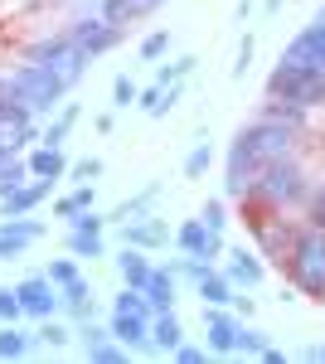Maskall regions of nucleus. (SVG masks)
I'll list each match as a JSON object with an SVG mask.
<instances>
[{
	"mask_svg": "<svg viewBox=\"0 0 325 364\" xmlns=\"http://www.w3.org/2000/svg\"><path fill=\"white\" fill-rule=\"evenodd\" d=\"M199 296H204V306H233L238 291H233L228 272H214V267H209V272L199 277Z\"/></svg>",
	"mask_w": 325,
	"mask_h": 364,
	"instance_id": "aec40b11",
	"label": "nucleus"
},
{
	"mask_svg": "<svg viewBox=\"0 0 325 364\" xmlns=\"http://www.w3.org/2000/svg\"><path fill=\"white\" fill-rule=\"evenodd\" d=\"M73 34V44H78L87 58H97V54H107V49H117V39H122V25H112L107 15H87V20H78V25L68 29Z\"/></svg>",
	"mask_w": 325,
	"mask_h": 364,
	"instance_id": "0eeeda50",
	"label": "nucleus"
},
{
	"mask_svg": "<svg viewBox=\"0 0 325 364\" xmlns=\"http://www.w3.org/2000/svg\"><path fill=\"white\" fill-rule=\"evenodd\" d=\"M25 306H20V291L15 287H0V321H20Z\"/></svg>",
	"mask_w": 325,
	"mask_h": 364,
	"instance_id": "79ce46f5",
	"label": "nucleus"
},
{
	"mask_svg": "<svg viewBox=\"0 0 325 364\" xmlns=\"http://www.w3.org/2000/svg\"><path fill=\"white\" fill-rule=\"evenodd\" d=\"M223 272H228V282H233V287H257L267 267H262V257H257V252L233 248V252H228V267H223Z\"/></svg>",
	"mask_w": 325,
	"mask_h": 364,
	"instance_id": "2eb2a0df",
	"label": "nucleus"
},
{
	"mask_svg": "<svg viewBox=\"0 0 325 364\" xmlns=\"http://www.w3.org/2000/svg\"><path fill=\"white\" fill-rule=\"evenodd\" d=\"M5 87L25 102L29 112H54V107H63V92H68V83L58 78L54 68H49V63H34V58L20 63V68L5 78Z\"/></svg>",
	"mask_w": 325,
	"mask_h": 364,
	"instance_id": "20e7f679",
	"label": "nucleus"
},
{
	"mask_svg": "<svg viewBox=\"0 0 325 364\" xmlns=\"http://www.w3.org/2000/svg\"><path fill=\"white\" fill-rule=\"evenodd\" d=\"M29 345H34L29 331H20L15 321H0V360H25Z\"/></svg>",
	"mask_w": 325,
	"mask_h": 364,
	"instance_id": "5701e85b",
	"label": "nucleus"
},
{
	"mask_svg": "<svg viewBox=\"0 0 325 364\" xmlns=\"http://www.w3.org/2000/svg\"><path fill=\"white\" fill-rule=\"evenodd\" d=\"M199 219H204V224L214 228V233H223V224H228V209H223V199H204Z\"/></svg>",
	"mask_w": 325,
	"mask_h": 364,
	"instance_id": "ea45409f",
	"label": "nucleus"
},
{
	"mask_svg": "<svg viewBox=\"0 0 325 364\" xmlns=\"http://www.w3.org/2000/svg\"><path fill=\"white\" fill-rule=\"evenodd\" d=\"M316 25H321V29H325V5H321V10H316Z\"/></svg>",
	"mask_w": 325,
	"mask_h": 364,
	"instance_id": "3c124183",
	"label": "nucleus"
},
{
	"mask_svg": "<svg viewBox=\"0 0 325 364\" xmlns=\"http://www.w3.org/2000/svg\"><path fill=\"white\" fill-rule=\"evenodd\" d=\"M282 58H292V63H306V68H321V73H325V29L311 20V25H306L297 39L287 44V54H282Z\"/></svg>",
	"mask_w": 325,
	"mask_h": 364,
	"instance_id": "9b49d317",
	"label": "nucleus"
},
{
	"mask_svg": "<svg viewBox=\"0 0 325 364\" xmlns=\"http://www.w3.org/2000/svg\"><path fill=\"white\" fill-rule=\"evenodd\" d=\"M5 228H15V233H20V238H29V243H34V238H44V224H39V219H29V214H10V219H5Z\"/></svg>",
	"mask_w": 325,
	"mask_h": 364,
	"instance_id": "4c0bfd02",
	"label": "nucleus"
},
{
	"mask_svg": "<svg viewBox=\"0 0 325 364\" xmlns=\"http://www.w3.org/2000/svg\"><path fill=\"white\" fill-rule=\"evenodd\" d=\"M306 360H311V364H325V345H306Z\"/></svg>",
	"mask_w": 325,
	"mask_h": 364,
	"instance_id": "09e8293b",
	"label": "nucleus"
},
{
	"mask_svg": "<svg viewBox=\"0 0 325 364\" xmlns=\"http://www.w3.org/2000/svg\"><path fill=\"white\" fill-rule=\"evenodd\" d=\"M112 311H136V316H156L146 301V287H122V296L112 301Z\"/></svg>",
	"mask_w": 325,
	"mask_h": 364,
	"instance_id": "2f4dec72",
	"label": "nucleus"
},
{
	"mask_svg": "<svg viewBox=\"0 0 325 364\" xmlns=\"http://www.w3.org/2000/svg\"><path fill=\"white\" fill-rule=\"evenodd\" d=\"M73 122H78V102H63V107H58V117L54 122H49V127H44V146H63V141H68V132H73Z\"/></svg>",
	"mask_w": 325,
	"mask_h": 364,
	"instance_id": "393cba45",
	"label": "nucleus"
},
{
	"mask_svg": "<svg viewBox=\"0 0 325 364\" xmlns=\"http://www.w3.org/2000/svg\"><path fill=\"white\" fill-rule=\"evenodd\" d=\"M175 243H180V252H190V257H204V262L223 257V233H214V228L204 224V219H185V224L175 228Z\"/></svg>",
	"mask_w": 325,
	"mask_h": 364,
	"instance_id": "6e6552de",
	"label": "nucleus"
},
{
	"mask_svg": "<svg viewBox=\"0 0 325 364\" xmlns=\"http://www.w3.org/2000/svg\"><path fill=\"white\" fill-rule=\"evenodd\" d=\"M15 291H20V306H25V316H34V321H49V316L63 306V301H58V287H54L49 277H25Z\"/></svg>",
	"mask_w": 325,
	"mask_h": 364,
	"instance_id": "9d476101",
	"label": "nucleus"
},
{
	"mask_svg": "<svg viewBox=\"0 0 325 364\" xmlns=\"http://www.w3.org/2000/svg\"><path fill=\"white\" fill-rule=\"evenodd\" d=\"M25 248H29V238H20L15 228L0 224V262H15V257H25Z\"/></svg>",
	"mask_w": 325,
	"mask_h": 364,
	"instance_id": "72a5a7b5",
	"label": "nucleus"
},
{
	"mask_svg": "<svg viewBox=\"0 0 325 364\" xmlns=\"http://www.w3.org/2000/svg\"><path fill=\"white\" fill-rule=\"evenodd\" d=\"M238 350H243V355H262V350H267V336H262L257 326H238Z\"/></svg>",
	"mask_w": 325,
	"mask_h": 364,
	"instance_id": "e433bc0d",
	"label": "nucleus"
},
{
	"mask_svg": "<svg viewBox=\"0 0 325 364\" xmlns=\"http://www.w3.org/2000/svg\"><path fill=\"white\" fill-rule=\"evenodd\" d=\"M301 228H287V219L282 224H267L262 233H257V243H262V252H272L277 262H287V252H292V243H297Z\"/></svg>",
	"mask_w": 325,
	"mask_h": 364,
	"instance_id": "4be33fe9",
	"label": "nucleus"
},
{
	"mask_svg": "<svg viewBox=\"0 0 325 364\" xmlns=\"http://www.w3.org/2000/svg\"><path fill=\"white\" fill-rule=\"evenodd\" d=\"M82 355H87V360H97V364H122V360H127V345H122L117 336H102V340H87V345H82Z\"/></svg>",
	"mask_w": 325,
	"mask_h": 364,
	"instance_id": "a878e982",
	"label": "nucleus"
},
{
	"mask_svg": "<svg viewBox=\"0 0 325 364\" xmlns=\"http://www.w3.org/2000/svg\"><path fill=\"white\" fill-rule=\"evenodd\" d=\"M49 195H54V180H39V175H34V180H25L20 190H10V195L0 199V214H5V219H10V214H29L34 204H44Z\"/></svg>",
	"mask_w": 325,
	"mask_h": 364,
	"instance_id": "f8f14e48",
	"label": "nucleus"
},
{
	"mask_svg": "<svg viewBox=\"0 0 325 364\" xmlns=\"http://www.w3.org/2000/svg\"><path fill=\"white\" fill-rule=\"evenodd\" d=\"M68 252H73V257H92V262H97V257H107V243H102V233L73 228V233H68Z\"/></svg>",
	"mask_w": 325,
	"mask_h": 364,
	"instance_id": "bb28decb",
	"label": "nucleus"
},
{
	"mask_svg": "<svg viewBox=\"0 0 325 364\" xmlns=\"http://www.w3.org/2000/svg\"><path fill=\"white\" fill-rule=\"evenodd\" d=\"M122 238H127V243H132V248H161L165 238H170V233H165V224L161 219H127V228H122Z\"/></svg>",
	"mask_w": 325,
	"mask_h": 364,
	"instance_id": "f3484780",
	"label": "nucleus"
},
{
	"mask_svg": "<svg viewBox=\"0 0 325 364\" xmlns=\"http://www.w3.org/2000/svg\"><path fill=\"white\" fill-rule=\"evenodd\" d=\"M156 195H161V185H151L146 195H136V199H127V204H117V209L107 214V224H127V219H141V214H146V209L156 204Z\"/></svg>",
	"mask_w": 325,
	"mask_h": 364,
	"instance_id": "cd10ccee",
	"label": "nucleus"
},
{
	"mask_svg": "<svg viewBox=\"0 0 325 364\" xmlns=\"http://www.w3.org/2000/svg\"><path fill=\"white\" fill-rule=\"evenodd\" d=\"M58 301H63V311H73V316H82V321H92V282L87 277H73L58 287Z\"/></svg>",
	"mask_w": 325,
	"mask_h": 364,
	"instance_id": "6ab92c4d",
	"label": "nucleus"
},
{
	"mask_svg": "<svg viewBox=\"0 0 325 364\" xmlns=\"http://www.w3.org/2000/svg\"><path fill=\"white\" fill-rule=\"evenodd\" d=\"M112 336L122 340L127 350H141L151 340V316H136V311H112Z\"/></svg>",
	"mask_w": 325,
	"mask_h": 364,
	"instance_id": "ddd939ff",
	"label": "nucleus"
},
{
	"mask_svg": "<svg viewBox=\"0 0 325 364\" xmlns=\"http://www.w3.org/2000/svg\"><path fill=\"white\" fill-rule=\"evenodd\" d=\"M175 287H180V277H175L170 267H156V272H151V282H146V301H151L156 316H161V311H175Z\"/></svg>",
	"mask_w": 325,
	"mask_h": 364,
	"instance_id": "dca6fc26",
	"label": "nucleus"
},
{
	"mask_svg": "<svg viewBox=\"0 0 325 364\" xmlns=\"http://www.w3.org/2000/svg\"><path fill=\"white\" fill-rule=\"evenodd\" d=\"M165 49H170V34H165V29H156V34H146V39H141V58H146V63H156Z\"/></svg>",
	"mask_w": 325,
	"mask_h": 364,
	"instance_id": "58836bf2",
	"label": "nucleus"
},
{
	"mask_svg": "<svg viewBox=\"0 0 325 364\" xmlns=\"http://www.w3.org/2000/svg\"><path fill=\"white\" fill-rule=\"evenodd\" d=\"M301 122H306V107L267 102V112L257 117V122H247L243 132L233 136V146H228V180H223V190L233 199H243L277 156H292Z\"/></svg>",
	"mask_w": 325,
	"mask_h": 364,
	"instance_id": "f257e3e1",
	"label": "nucleus"
},
{
	"mask_svg": "<svg viewBox=\"0 0 325 364\" xmlns=\"http://www.w3.org/2000/svg\"><path fill=\"white\" fill-rule=\"evenodd\" d=\"M73 228H87V233H102V228H107V219H102V214H92V209H82V214H73Z\"/></svg>",
	"mask_w": 325,
	"mask_h": 364,
	"instance_id": "de8ad7c7",
	"label": "nucleus"
},
{
	"mask_svg": "<svg viewBox=\"0 0 325 364\" xmlns=\"http://www.w3.org/2000/svg\"><path fill=\"white\" fill-rule=\"evenodd\" d=\"M82 209H92V185H78L73 195H63V199L54 204L58 219H73V214H82Z\"/></svg>",
	"mask_w": 325,
	"mask_h": 364,
	"instance_id": "c756f323",
	"label": "nucleus"
},
{
	"mask_svg": "<svg viewBox=\"0 0 325 364\" xmlns=\"http://www.w3.org/2000/svg\"><path fill=\"white\" fill-rule=\"evenodd\" d=\"M29 175H39V180H63V175H68L63 146H39V151L29 156Z\"/></svg>",
	"mask_w": 325,
	"mask_h": 364,
	"instance_id": "a211bd4d",
	"label": "nucleus"
},
{
	"mask_svg": "<svg viewBox=\"0 0 325 364\" xmlns=\"http://www.w3.org/2000/svg\"><path fill=\"white\" fill-rule=\"evenodd\" d=\"M238 316H228V306H204V340L214 355H233L238 350Z\"/></svg>",
	"mask_w": 325,
	"mask_h": 364,
	"instance_id": "1a4fd4ad",
	"label": "nucleus"
},
{
	"mask_svg": "<svg viewBox=\"0 0 325 364\" xmlns=\"http://www.w3.org/2000/svg\"><path fill=\"white\" fill-rule=\"evenodd\" d=\"M282 267H287V277L297 282V291L325 301V228H311V224L301 228Z\"/></svg>",
	"mask_w": 325,
	"mask_h": 364,
	"instance_id": "7ed1b4c3",
	"label": "nucleus"
},
{
	"mask_svg": "<svg viewBox=\"0 0 325 364\" xmlns=\"http://www.w3.org/2000/svg\"><path fill=\"white\" fill-rule=\"evenodd\" d=\"M194 68H199V58L194 54H180L175 63H165V68H156V83H185Z\"/></svg>",
	"mask_w": 325,
	"mask_h": 364,
	"instance_id": "7c9ffc66",
	"label": "nucleus"
},
{
	"mask_svg": "<svg viewBox=\"0 0 325 364\" xmlns=\"http://www.w3.org/2000/svg\"><path fill=\"white\" fill-rule=\"evenodd\" d=\"M247 195L267 199L272 209H287V204H301V199L311 195V185H306V170H301L292 156H277V161L257 175V185H252Z\"/></svg>",
	"mask_w": 325,
	"mask_h": 364,
	"instance_id": "39448f33",
	"label": "nucleus"
},
{
	"mask_svg": "<svg viewBox=\"0 0 325 364\" xmlns=\"http://www.w3.org/2000/svg\"><path fill=\"white\" fill-rule=\"evenodd\" d=\"M262 360H267V364H287V355H282L277 345H267V350H262Z\"/></svg>",
	"mask_w": 325,
	"mask_h": 364,
	"instance_id": "8fccbe9b",
	"label": "nucleus"
},
{
	"mask_svg": "<svg viewBox=\"0 0 325 364\" xmlns=\"http://www.w3.org/2000/svg\"><path fill=\"white\" fill-rule=\"evenodd\" d=\"M252 54H257V39H252V34H243V44H238V63H233V78H243V73H247Z\"/></svg>",
	"mask_w": 325,
	"mask_h": 364,
	"instance_id": "c03bdc74",
	"label": "nucleus"
},
{
	"mask_svg": "<svg viewBox=\"0 0 325 364\" xmlns=\"http://www.w3.org/2000/svg\"><path fill=\"white\" fill-rule=\"evenodd\" d=\"M68 336H73V331H68V326H58V321H49V326H44V331H39V340H44V345H68Z\"/></svg>",
	"mask_w": 325,
	"mask_h": 364,
	"instance_id": "49530a36",
	"label": "nucleus"
},
{
	"mask_svg": "<svg viewBox=\"0 0 325 364\" xmlns=\"http://www.w3.org/2000/svg\"><path fill=\"white\" fill-rule=\"evenodd\" d=\"M117 272H122V287H146L151 272H156V262H151L146 248H132V243H127V252L117 257Z\"/></svg>",
	"mask_w": 325,
	"mask_h": 364,
	"instance_id": "4468645a",
	"label": "nucleus"
},
{
	"mask_svg": "<svg viewBox=\"0 0 325 364\" xmlns=\"http://www.w3.org/2000/svg\"><path fill=\"white\" fill-rule=\"evenodd\" d=\"M29 58H34V63H49V68H54V73H58V78H63L68 87L82 83V73H87V63H92V58H87L78 44H73V34H54V39H39V44L29 49Z\"/></svg>",
	"mask_w": 325,
	"mask_h": 364,
	"instance_id": "423d86ee",
	"label": "nucleus"
},
{
	"mask_svg": "<svg viewBox=\"0 0 325 364\" xmlns=\"http://www.w3.org/2000/svg\"><path fill=\"white\" fill-rule=\"evenodd\" d=\"M175 360H180V364H204V360H209V350H204V345H185V340H180V345H175Z\"/></svg>",
	"mask_w": 325,
	"mask_h": 364,
	"instance_id": "a18cd8bd",
	"label": "nucleus"
},
{
	"mask_svg": "<svg viewBox=\"0 0 325 364\" xmlns=\"http://www.w3.org/2000/svg\"><path fill=\"white\" fill-rule=\"evenodd\" d=\"M44 277L54 282V287H63V282H73V277H78V262H73V257H54Z\"/></svg>",
	"mask_w": 325,
	"mask_h": 364,
	"instance_id": "a19ab883",
	"label": "nucleus"
},
{
	"mask_svg": "<svg viewBox=\"0 0 325 364\" xmlns=\"http://www.w3.org/2000/svg\"><path fill=\"white\" fill-rule=\"evenodd\" d=\"M25 180H34V175H29V161H20V156L5 161V166H0V199L10 195V190H20Z\"/></svg>",
	"mask_w": 325,
	"mask_h": 364,
	"instance_id": "c85d7f7f",
	"label": "nucleus"
},
{
	"mask_svg": "<svg viewBox=\"0 0 325 364\" xmlns=\"http://www.w3.org/2000/svg\"><path fill=\"white\" fill-rule=\"evenodd\" d=\"M267 97L272 102H292V107H325V73L321 68H306V63H292L282 58L267 73Z\"/></svg>",
	"mask_w": 325,
	"mask_h": 364,
	"instance_id": "f03ea898",
	"label": "nucleus"
},
{
	"mask_svg": "<svg viewBox=\"0 0 325 364\" xmlns=\"http://www.w3.org/2000/svg\"><path fill=\"white\" fill-rule=\"evenodd\" d=\"M306 224L311 228H325V180L306 195Z\"/></svg>",
	"mask_w": 325,
	"mask_h": 364,
	"instance_id": "c9c22d12",
	"label": "nucleus"
},
{
	"mask_svg": "<svg viewBox=\"0 0 325 364\" xmlns=\"http://www.w3.org/2000/svg\"><path fill=\"white\" fill-rule=\"evenodd\" d=\"M136 97H141V83H136L132 73H117V83H112V107H132Z\"/></svg>",
	"mask_w": 325,
	"mask_h": 364,
	"instance_id": "473e14b6",
	"label": "nucleus"
},
{
	"mask_svg": "<svg viewBox=\"0 0 325 364\" xmlns=\"http://www.w3.org/2000/svg\"><path fill=\"white\" fill-rule=\"evenodd\" d=\"M156 5H161V0H107L102 15H107L112 25H132V20H141V15H151Z\"/></svg>",
	"mask_w": 325,
	"mask_h": 364,
	"instance_id": "b1692460",
	"label": "nucleus"
},
{
	"mask_svg": "<svg viewBox=\"0 0 325 364\" xmlns=\"http://www.w3.org/2000/svg\"><path fill=\"white\" fill-rule=\"evenodd\" d=\"M180 340H185V326H180V316H175V311H161V316L151 321V345L175 355V345H180Z\"/></svg>",
	"mask_w": 325,
	"mask_h": 364,
	"instance_id": "412c9836",
	"label": "nucleus"
},
{
	"mask_svg": "<svg viewBox=\"0 0 325 364\" xmlns=\"http://www.w3.org/2000/svg\"><path fill=\"white\" fill-rule=\"evenodd\" d=\"M68 175H73L78 185H92V180L102 175V161H97V156H87V161H78V166H68Z\"/></svg>",
	"mask_w": 325,
	"mask_h": 364,
	"instance_id": "37998d69",
	"label": "nucleus"
},
{
	"mask_svg": "<svg viewBox=\"0 0 325 364\" xmlns=\"http://www.w3.org/2000/svg\"><path fill=\"white\" fill-rule=\"evenodd\" d=\"M209 161H214V146H209V141H199L190 156H185V175H190V180H199V175L209 170Z\"/></svg>",
	"mask_w": 325,
	"mask_h": 364,
	"instance_id": "f704fd0d",
	"label": "nucleus"
}]
</instances>
